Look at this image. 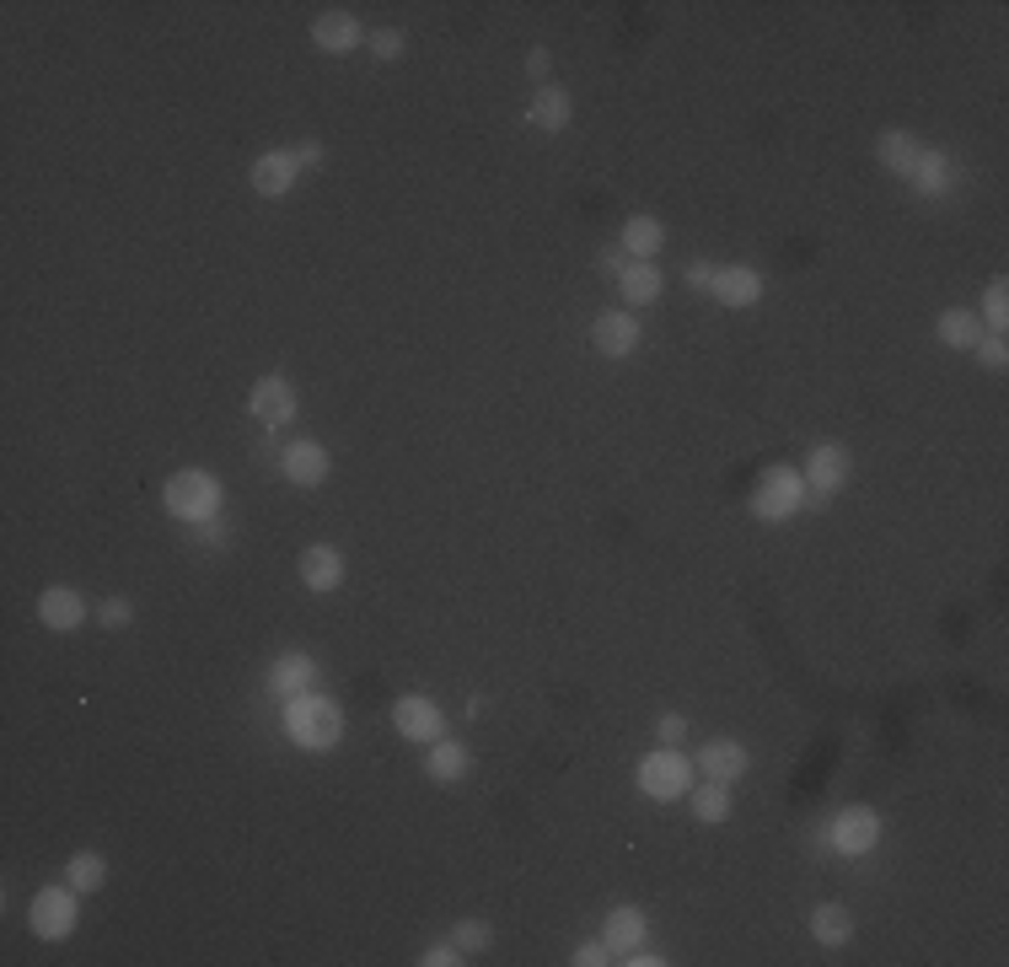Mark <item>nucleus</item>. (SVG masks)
I'll return each instance as SVG.
<instances>
[{"label": "nucleus", "mask_w": 1009, "mask_h": 967, "mask_svg": "<svg viewBox=\"0 0 1009 967\" xmlns=\"http://www.w3.org/2000/svg\"><path fill=\"white\" fill-rule=\"evenodd\" d=\"M285 736L301 742V747H312V753H322V747H333L344 736V715H339L333 699H322V694H296L285 705Z\"/></svg>", "instance_id": "obj_1"}, {"label": "nucleus", "mask_w": 1009, "mask_h": 967, "mask_svg": "<svg viewBox=\"0 0 1009 967\" xmlns=\"http://www.w3.org/2000/svg\"><path fill=\"white\" fill-rule=\"evenodd\" d=\"M162 500H167V511L183 516V521H204V516H215V506H221V479L204 473V468L173 473L167 490H162Z\"/></svg>", "instance_id": "obj_2"}, {"label": "nucleus", "mask_w": 1009, "mask_h": 967, "mask_svg": "<svg viewBox=\"0 0 1009 967\" xmlns=\"http://www.w3.org/2000/svg\"><path fill=\"white\" fill-rule=\"evenodd\" d=\"M800 500H806V479H800L795 468H768V473L757 479V490H752V511L768 516V521L795 516L800 511Z\"/></svg>", "instance_id": "obj_3"}, {"label": "nucleus", "mask_w": 1009, "mask_h": 967, "mask_svg": "<svg viewBox=\"0 0 1009 967\" xmlns=\"http://www.w3.org/2000/svg\"><path fill=\"white\" fill-rule=\"evenodd\" d=\"M75 887H44V893H33V908H27V924H33V935L38 941H64L70 930H75Z\"/></svg>", "instance_id": "obj_4"}, {"label": "nucleus", "mask_w": 1009, "mask_h": 967, "mask_svg": "<svg viewBox=\"0 0 1009 967\" xmlns=\"http://www.w3.org/2000/svg\"><path fill=\"white\" fill-rule=\"evenodd\" d=\"M639 785H644V795H655V801H677V795L693 785V764H688L677 747H661V753H650V758L639 764Z\"/></svg>", "instance_id": "obj_5"}, {"label": "nucleus", "mask_w": 1009, "mask_h": 967, "mask_svg": "<svg viewBox=\"0 0 1009 967\" xmlns=\"http://www.w3.org/2000/svg\"><path fill=\"white\" fill-rule=\"evenodd\" d=\"M876 838H881V817H876L870 806H843V812L832 817L827 844L843 849V854H865V849H876Z\"/></svg>", "instance_id": "obj_6"}, {"label": "nucleus", "mask_w": 1009, "mask_h": 967, "mask_svg": "<svg viewBox=\"0 0 1009 967\" xmlns=\"http://www.w3.org/2000/svg\"><path fill=\"white\" fill-rule=\"evenodd\" d=\"M392 726L408 736V742H441V709L430 705L425 694H403L392 705Z\"/></svg>", "instance_id": "obj_7"}, {"label": "nucleus", "mask_w": 1009, "mask_h": 967, "mask_svg": "<svg viewBox=\"0 0 1009 967\" xmlns=\"http://www.w3.org/2000/svg\"><path fill=\"white\" fill-rule=\"evenodd\" d=\"M591 344H596L602 355L624 361V355H633V344H639V322H633L629 312H602V318L591 322Z\"/></svg>", "instance_id": "obj_8"}, {"label": "nucleus", "mask_w": 1009, "mask_h": 967, "mask_svg": "<svg viewBox=\"0 0 1009 967\" xmlns=\"http://www.w3.org/2000/svg\"><path fill=\"white\" fill-rule=\"evenodd\" d=\"M252 414L263 420V425H290V414H296V392H290V382L285 377H263V382L252 387Z\"/></svg>", "instance_id": "obj_9"}, {"label": "nucleus", "mask_w": 1009, "mask_h": 967, "mask_svg": "<svg viewBox=\"0 0 1009 967\" xmlns=\"http://www.w3.org/2000/svg\"><path fill=\"white\" fill-rule=\"evenodd\" d=\"M38 618H44L49 629H81V624H86V602H81L75 586H49V591L38 597Z\"/></svg>", "instance_id": "obj_10"}, {"label": "nucleus", "mask_w": 1009, "mask_h": 967, "mask_svg": "<svg viewBox=\"0 0 1009 967\" xmlns=\"http://www.w3.org/2000/svg\"><path fill=\"white\" fill-rule=\"evenodd\" d=\"M280 468H285V479H290V484L312 490V484L328 479V451L317 447V441H290L285 457H280Z\"/></svg>", "instance_id": "obj_11"}, {"label": "nucleus", "mask_w": 1009, "mask_h": 967, "mask_svg": "<svg viewBox=\"0 0 1009 967\" xmlns=\"http://www.w3.org/2000/svg\"><path fill=\"white\" fill-rule=\"evenodd\" d=\"M296 173H301V162H296L290 151H269V156L252 162V189L269 193V199H280V193H290Z\"/></svg>", "instance_id": "obj_12"}, {"label": "nucleus", "mask_w": 1009, "mask_h": 967, "mask_svg": "<svg viewBox=\"0 0 1009 967\" xmlns=\"http://www.w3.org/2000/svg\"><path fill=\"white\" fill-rule=\"evenodd\" d=\"M725 307H752L757 296H762V280H757V269H747V263H731V269H714V285H709Z\"/></svg>", "instance_id": "obj_13"}, {"label": "nucleus", "mask_w": 1009, "mask_h": 967, "mask_svg": "<svg viewBox=\"0 0 1009 967\" xmlns=\"http://www.w3.org/2000/svg\"><path fill=\"white\" fill-rule=\"evenodd\" d=\"M698 769L709 774L714 785H731V779H741V774H747V753H741V742L720 736V742H709V747L698 753Z\"/></svg>", "instance_id": "obj_14"}, {"label": "nucleus", "mask_w": 1009, "mask_h": 967, "mask_svg": "<svg viewBox=\"0 0 1009 967\" xmlns=\"http://www.w3.org/2000/svg\"><path fill=\"white\" fill-rule=\"evenodd\" d=\"M312 38H317V49L344 55V49H355V44H360V22H355L349 11H322V16L312 22Z\"/></svg>", "instance_id": "obj_15"}, {"label": "nucleus", "mask_w": 1009, "mask_h": 967, "mask_svg": "<svg viewBox=\"0 0 1009 967\" xmlns=\"http://www.w3.org/2000/svg\"><path fill=\"white\" fill-rule=\"evenodd\" d=\"M843 479H848V451L843 447H817L806 457V484H811L817 495H832Z\"/></svg>", "instance_id": "obj_16"}, {"label": "nucleus", "mask_w": 1009, "mask_h": 967, "mask_svg": "<svg viewBox=\"0 0 1009 967\" xmlns=\"http://www.w3.org/2000/svg\"><path fill=\"white\" fill-rule=\"evenodd\" d=\"M307 683H312V661H307V656H296V650H290V656H280V661L269 667V694H274V699H285V705H290L296 694H307Z\"/></svg>", "instance_id": "obj_17"}, {"label": "nucleus", "mask_w": 1009, "mask_h": 967, "mask_svg": "<svg viewBox=\"0 0 1009 967\" xmlns=\"http://www.w3.org/2000/svg\"><path fill=\"white\" fill-rule=\"evenodd\" d=\"M301 580H307L312 591H333V586L344 580V554L328 549V543L307 549V554H301Z\"/></svg>", "instance_id": "obj_18"}, {"label": "nucleus", "mask_w": 1009, "mask_h": 967, "mask_svg": "<svg viewBox=\"0 0 1009 967\" xmlns=\"http://www.w3.org/2000/svg\"><path fill=\"white\" fill-rule=\"evenodd\" d=\"M618 285H624V302H629V307H650V302L661 296V274H655L644 258H633V263L618 269Z\"/></svg>", "instance_id": "obj_19"}, {"label": "nucleus", "mask_w": 1009, "mask_h": 967, "mask_svg": "<svg viewBox=\"0 0 1009 967\" xmlns=\"http://www.w3.org/2000/svg\"><path fill=\"white\" fill-rule=\"evenodd\" d=\"M876 156H881V167H891V173H902V178H907V173L918 167V156H924V151L913 145V134H907V129H886L881 145H876Z\"/></svg>", "instance_id": "obj_20"}, {"label": "nucleus", "mask_w": 1009, "mask_h": 967, "mask_svg": "<svg viewBox=\"0 0 1009 967\" xmlns=\"http://www.w3.org/2000/svg\"><path fill=\"white\" fill-rule=\"evenodd\" d=\"M811 935H817L821 946H843L854 935V913L843 903H821L817 913H811Z\"/></svg>", "instance_id": "obj_21"}, {"label": "nucleus", "mask_w": 1009, "mask_h": 967, "mask_svg": "<svg viewBox=\"0 0 1009 967\" xmlns=\"http://www.w3.org/2000/svg\"><path fill=\"white\" fill-rule=\"evenodd\" d=\"M526 119H532L537 129H565L569 125V97L559 92V86H537V97H532Z\"/></svg>", "instance_id": "obj_22"}, {"label": "nucleus", "mask_w": 1009, "mask_h": 967, "mask_svg": "<svg viewBox=\"0 0 1009 967\" xmlns=\"http://www.w3.org/2000/svg\"><path fill=\"white\" fill-rule=\"evenodd\" d=\"M639 941H644V913L639 908H613L607 913V946L613 952H629Z\"/></svg>", "instance_id": "obj_23"}, {"label": "nucleus", "mask_w": 1009, "mask_h": 967, "mask_svg": "<svg viewBox=\"0 0 1009 967\" xmlns=\"http://www.w3.org/2000/svg\"><path fill=\"white\" fill-rule=\"evenodd\" d=\"M661 243H666V232H661V221H650V215H633L629 226H624V248H629L633 258H644V263H650V253H661Z\"/></svg>", "instance_id": "obj_24"}, {"label": "nucleus", "mask_w": 1009, "mask_h": 967, "mask_svg": "<svg viewBox=\"0 0 1009 967\" xmlns=\"http://www.w3.org/2000/svg\"><path fill=\"white\" fill-rule=\"evenodd\" d=\"M693 817L698 823H709V828H720V823L731 817V790H725V785H714V779H709V785H698L693 790Z\"/></svg>", "instance_id": "obj_25"}, {"label": "nucleus", "mask_w": 1009, "mask_h": 967, "mask_svg": "<svg viewBox=\"0 0 1009 967\" xmlns=\"http://www.w3.org/2000/svg\"><path fill=\"white\" fill-rule=\"evenodd\" d=\"M425 769H430V779H462V774H467V753H462V742H430Z\"/></svg>", "instance_id": "obj_26"}, {"label": "nucleus", "mask_w": 1009, "mask_h": 967, "mask_svg": "<svg viewBox=\"0 0 1009 967\" xmlns=\"http://www.w3.org/2000/svg\"><path fill=\"white\" fill-rule=\"evenodd\" d=\"M913 178V189L918 193H946L950 189V162L935 151V156H918V167L907 173Z\"/></svg>", "instance_id": "obj_27"}, {"label": "nucleus", "mask_w": 1009, "mask_h": 967, "mask_svg": "<svg viewBox=\"0 0 1009 967\" xmlns=\"http://www.w3.org/2000/svg\"><path fill=\"white\" fill-rule=\"evenodd\" d=\"M64 876H70V887H75V893H92V887H103V854H92V849L70 854Z\"/></svg>", "instance_id": "obj_28"}, {"label": "nucleus", "mask_w": 1009, "mask_h": 967, "mask_svg": "<svg viewBox=\"0 0 1009 967\" xmlns=\"http://www.w3.org/2000/svg\"><path fill=\"white\" fill-rule=\"evenodd\" d=\"M940 339L955 344V350H972V344H977V318L961 312V307H950L946 318H940Z\"/></svg>", "instance_id": "obj_29"}, {"label": "nucleus", "mask_w": 1009, "mask_h": 967, "mask_svg": "<svg viewBox=\"0 0 1009 967\" xmlns=\"http://www.w3.org/2000/svg\"><path fill=\"white\" fill-rule=\"evenodd\" d=\"M983 318H988L994 333H1005L1009 328V285L1005 280H994V285H988V296H983Z\"/></svg>", "instance_id": "obj_30"}, {"label": "nucleus", "mask_w": 1009, "mask_h": 967, "mask_svg": "<svg viewBox=\"0 0 1009 967\" xmlns=\"http://www.w3.org/2000/svg\"><path fill=\"white\" fill-rule=\"evenodd\" d=\"M489 941H495V930H489L484 919H467V924H456V946H462V952H484Z\"/></svg>", "instance_id": "obj_31"}, {"label": "nucleus", "mask_w": 1009, "mask_h": 967, "mask_svg": "<svg viewBox=\"0 0 1009 967\" xmlns=\"http://www.w3.org/2000/svg\"><path fill=\"white\" fill-rule=\"evenodd\" d=\"M371 55H377V60H397V55H403V33H397V27L371 33Z\"/></svg>", "instance_id": "obj_32"}, {"label": "nucleus", "mask_w": 1009, "mask_h": 967, "mask_svg": "<svg viewBox=\"0 0 1009 967\" xmlns=\"http://www.w3.org/2000/svg\"><path fill=\"white\" fill-rule=\"evenodd\" d=\"M972 350H977V361H983V366H994V372L1009 361V350H1005V339H999V333H994V339H977Z\"/></svg>", "instance_id": "obj_33"}, {"label": "nucleus", "mask_w": 1009, "mask_h": 967, "mask_svg": "<svg viewBox=\"0 0 1009 967\" xmlns=\"http://www.w3.org/2000/svg\"><path fill=\"white\" fill-rule=\"evenodd\" d=\"M97 618H103L108 629H124V624L134 618V613H129V602H124V597H108V602L97 608Z\"/></svg>", "instance_id": "obj_34"}, {"label": "nucleus", "mask_w": 1009, "mask_h": 967, "mask_svg": "<svg viewBox=\"0 0 1009 967\" xmlns=\"http://www.w3.org/2000/svg\"><path fill=\"white\" fill-rule=\"evenodd\" d=\"M655 736H661L666 747H677V742L688 736V720H682V715H661V726H655Z\"/></svg>", "instance_id": "obj_35"}, {"label": "nucleus", "mask_w": 1009, "mask_h": 967, "mask_svg": "<svg viewBox=\"0 0 1009 967\" xmlns=\"http://www.w3.org/2000/svg\"><path fill=\"white\" fill-rule=\"evenodd\" d=\"M419 963H425V967H456V963H462V946H456V941H451V946H430Z\"/></svg>", "instance_id": "obj_36"}, {"label": "nucleus", "mask_w": 1009, "mask_h": 967, "mask_svg": "<svg viewBox=\"0 0 1009 967\" xmlns=\"http://www.w3.org/2000/svg\"><path fill=\"white\" fill-rule=\"evenodd\" d=\"M574 967H602L607 963V941L596 946V941H585V946H574V957H569Z\"/></svg>", "instance_id": "obj_37"}, {"label": "nucleus", "mask_w": 1009, "mask_h": 967, "mask_svg": "<svg viewBox=\"0 0 1009 967\" xmlns=\"http://www.w3.org/2000/svg\"><path fill=\"white\" fill-rule=\"evenodd\" d=\"M624 963H629V967H655L661 957H655V952H644V941H639V946H629V952H624Z\"/></svg>", "instance_id": "obj_38"}, {"label": "nucleus", "mask_w": 1009, "mask_h": 967, "mask_svg": "<svg viewBox=\"0 0 1009 967\" xmlns=\"http://www.w3.org/2000/svg\"><path fill=\"white\" fill-rule=\"evenodd\" d=\"M688 285L709 291V285H714V263H693V269H688Z\"/></svg>", "instance_id": "obj_39"}, {"label": "nucleus", "mask_w": 1009, "mask_h": 967, "mask_svg": "<svg viewBox=\"0 0 1009 967\" xmlns=\"http://www.w3.org/2000/svg\"><path fill=\"white\" fill-rule=\"evenodd\" d=\"M548 64H554V55H548V49H532V55H526V70H532L537 81L548 75Z\"/></svg>", "instance_id": "obj_40"}, {"label": "nucleus", "mask_w": 1009, "mask_h": 967, "mask_svg": "<svg viewBox=\"0 0 1009 967\" xmlns=\"http://www.w3.org/2000/svg\"><path fill=\"white\" fill-rule=\"evenodd\" d=\"M296 162H301V167H317V162H322V145H301Z\"/></svg>", "instance_id": "obj_41"}]
</instances>
